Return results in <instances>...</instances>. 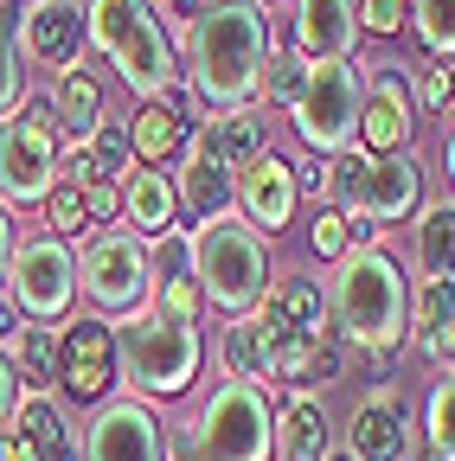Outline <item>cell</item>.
I'll use <instances>...</instances> for the list:
<instances>
[{
  "instance_id": "1",
  "label": "cell",
  "mask_w": 455,
  "mask_h": 461,
  "mask_svg": "<svg viewBox=\"0 0 455 461\" xmlns=\"http://www.w3.org/2000/svg\"><path fill=\"white\" fill-rule=\"evenodd\" d=\"M269 51L276 26L257 0H205L199 20H187V84L205 109H250Z\"/></svg>"
},
{
  "instance_id": "2",
  "label": "cell",
  "mask_w": 455,
  "mask_h": 461,
  "mask_svg": "<svg viewBox=\"0 0 455 461\" xmlns=\"http://www.w3.org/2000/svg\"><path fill=\"white\" fill-rule=\"evenodd\" d=\"M411 276L397 263L391 244L372 250H347L333 263V288H327V327L340 346L366 353L372 366L397 359L411 346Z\"/></svg>"
},
{
  "instance_id": "3",
  "label": "cell",
  "mask_w": 455,
  "mask_h": 461,
  "mask_svg": "<svg viewBox=\"0 0 455 461\" xmlns=\"http://www.w3.org/2000/svg\"><path fill=\"white\" fill-rule=\"evenodd\" d=\"M84 7V39L90 51L116 71L141 103H174L187 90L180 45L154 14V0H77Z\"/></svg>"
},
{
  "instance_id": "4",
  "label": "cell",
  "mask_w": 455,
  "mask_h": 461,
  "mask_svg": "<svg viewBox=\"0 0 455 461\" xmlns=\"http://www.w3.org/2000/svg\"><path fill=\"white\" fill-rule=\"evenodd\" d=\"M167 461H276V391L224 378L167 436Z\"/></svg>"
},
{
  "instance_id": "5",
  "label": "cell",
  "mask_w": 455,
  "mask_h": 461,
  "mask_svg": "<svg viewBox=\"0 0 455 461\" xmlns=\"http://www.w3.org/2000/svg\"><path fill=\"white\" fill-rule=\"evenodd\" d=\"M199 366H205V333L193 321H174L160 308H141V314L116 321V378H123V397H141V403L187 397L199 384Z\"/></svg>"
},
{
  "instance_id": "6",
  "label": "cell",
  "mask_w": 455,
  "mask_h": 461,
  "mask_svg": "<svg viewBox=\"0 0 455 461\" xmlns=\"http://www.w3.org/2000/svg\"><path fill=\"white\" fill-rule=\"evenodd\" d=\"M187 269H193V282H199V302L218 308L224 321L257 314L263 295H269V282H276L269 238H257L244 218L199 224V230H193V244H187Z\"/></svg>"
},
{
  "instance_id": "7",
  "label": "cell",
  "mask_w": 455,
  "mask_h": 461,
  "mask_svg": "<svg viewBox=\"0 0 455 461\" xmlns=\"http://www.w3.org/2000/svg\"><path fill=\"white\" fill-rule=\"evenodd\" d=\"M321 205H340L353 218H372L378 230L411 224L423 212V167L417 154H366L347 148L321 160Z\"/></svg>"
},
{
  "instance_id": "8",
  "label": "cell",
  "mask_w": 455,
  "mask_h": 461,
  "mask_svg": "<svg viewBox=\"0 0 455 461\" xmlns=\"http://www.w3.org/2000/svg\"><path fill=\"white\" fill-rule=\"evenodd\" d=\"M77 288H84L90 314L109 321V327L141 314V308H154V257H148V244L129 224L96 230V238L84 244V257H77Z\"/></svg>"
},
{
  "instance_id": "9",
  "label": "cell",
  "mask_w": 455,
  "mask_h": 461,
  "mask_svg": "<svg viewBox=\"0 0 455 461\" xmlns=\"http://www.w3.org/2000/svg\"><path fill=\"white\" fill-rule=\"evenodd\" d=\"M359 103H366V65H359V58L308 65V90H302L296 109H289L296 141L314 148L321 160L359 148Z\"/></svg>"
},
{
  "instance_id": "10",
  "label": "cell",
  "mask_w": 455,
  "mask_h": 461,
  "mask_svg": "<svg viewBox=\"0 0 455 461\" xmlns=\"http://www.w3.org/2000/svg\"><path fill=\"white\" fill-rule=\"evenodd\" d=\"M59 154H65V135L51 122L45 103H26L0 122V205L7 212H32L51 199L59 186Z\"/></svg>"
},
{
  "instance_id": "11",
  "label": "cell",
  "mask_w": 455,
  "mask_h": 461,
  "mask_svg": "<svg viewBox=\"0 0 455 461\" xmlns=\"http://www.w3.org/2000/svg\"><path fill=\"white\" fill-rule=\"evenodd\" d=\"M7 308L32 327H65L77 314V250L51 230H32L7 269Z\"/></svg>"
},
{
  "instance_id": "12",
  "label": "cell",
  "mask_w": 455,
  "mask_h": 461,
  "mask_svg": "<svg viewBox=\"0 0 455 461\" xmlns=\"http://www.w3.org/2000/svg\"><path fill=\"white\" fill-rule=\"evenodd\" d=\"M59 403H109L116 397V327L96 314H71L59 327Z\"/></svg>"
},
{
  "instance_id": "13",
  "label": "cell",
  "mask_w": 455,
  "mask_h": 461,
  "mask_svg": "<svg viewBox=\"0 0 455 461\" xmlns=\"http://www.w3.org/2000/svg\"><path fill=\"white\" fill-rule=\"evenodd\" d=\"M84 461H167V423L141 397H109L84 429Z\"/></svg>"
},
{
  "instance_id": "14",
  "label": "cell",
  "mask_w": 455,
  "mask_h": 461,
  "mask_svg": "<svg viewBox=\"0 0 455 461\" xmlns=\"http://www.w3.org/2000/svg\"><path fill=\"white\" fill-rule=\"evenodd\" d=\"M417 103L405 84V65H366V103H359V148L366 154H411Z\"/></svg>"
},
{
  "instance_id": "15",
  "label": "cell",
  "mask_w": 455,
  "mask_h": 461,
  "mask_svg": "<svg viewBox=\"0 0 455 461\" xmlns=\"http://www.w3.org/2000/svg\"><path fill=\"white\" fill-rule=\"evenodd\" d=\"M0 461H84V442L51 391H26L14 423L0 429Z\"/></svg>"
},
{
  "instance_id": "16",
  "label": "cell",
  "mask_w": 455,
  "mask_h": 461,
  "mask_svg": "<svg viewBox=\"0 0 455 461\" xmlns=\"http://www.w3.org/2000/svg\"><path fill=\"white\" fill-rule=\"evenodd\" d=\"M302 199V167L289 154H257L238 173V218L257 230V238H282Z\"/></svg>"
},
{
  "instance_id": "17",
  "label": "cell",
  "mask_w": 455,
  "mask_h": 461,
  "mask_svg": "<svg viewBox=\"0 0 455 461\" xmlns=\"http://www.w3.org/2000/svg\"><path fill=\"white\" fill-rule=\"evenodd\" d=\"M20 45H26V65L65 77L84 65V7L77 0H32V7H20Z\"/></svg>"
},
{
  "instance_id": "18",
  "label": "cell",
  "mask_w": 455,
  "mask_h": 461,
  "mask_svg": "<svg viewBox=\"0 0 455 461\" xmlns=\"http://www.w3.org/2000/svg\"><path fill=\"white\" fill-rule=\"evenodd\" d=\"M359 45V0H289V51L302 65H333Z\"/></svg>"
},
{
  "instance_id": "19",
  "label": "cell",
  "mask_w": 455,
  "mask_h": 461,
  "mask_svg": "<svg viewBox=\"0 0 455 461\" xmlns=\"http://www.w3.org/2000/svg\"><path fill=\"white\" fill-rule=\"evenodd\" d=\"M347 448L359 461H411V403L397 384H378L353 403L347 423Z\"/></svg>"
},
{
  "instance_id": "20",
  "label": "cell",
  "mask_w": 455,
  "mask_h": 461,
  "mask_svg": "<svg viewBox=\"0 0 455 461\" xmlns=\"http://www.w3.org/2000/svg\"><path fill=\"white\" fill-rule=\"evenodd\" d=\"M167 180H174V199L193 218V230L199 224H218V218H238V173H224L193 135L180 148V173H167Z\"/></svg>"
},
{
  "instance_id": "21",
  "label": "cell",
  "mask_w": 455,
  "mask_h": 461,
  "mask_svg": "<svg viewBox=\"0 0 455 461\" xmlns=\"http://www.w3.org/2000/svg\"><path fill=\"white\" fill-rule=\"evenodd\" d=\"M193 141L224 167V173H244L257 154H269V122L257 109H205L193 122Z\"/></svg>"
},
{
  "instance_id": "22",
  "label": "cell",
  "mask_w": 455,
  "mask_h": 461,
  "mask_svg": "<svg viewBox=\"0 0 455 461\" xmlns=\"http://www.w3.org/2000/svg\"><path fill=\"white\" fill-rule=\"evenodd\" d=\"M123 218L141 244H160L167 230L180 224V199H174V180H167L160 167H135L123 180Z\"/></svg>"
},
{
  "instance_id": "23",
  "label": "cell",
  "mask_w": 455,
  "mask_h": 461,
  "mask_svg": "<svg viewBox=\"0 0 455 461\" xmlns=\"http://www.w3.org/2000/svg\"><path fill=\"white\" fill-rule=\"evenodd\" d=\"M333 448V423H327V403L314 391H289L276 403V455L282 461H321Z\"/></svg>"
},
{
  "instance_id": "24",
  "label": "cell",
  "mask_w": 455,
  "mask_h": 461,
  "mask_svg": "<svg viewBox=\"0 0 455 461\" xmlns=\"http://www.w3.org/2000/svg\"><path fill=\"white\" fill-rule=\"evenodd\" d=\"M411 346L430 366H455V282L411 288Z\"/></svg>"
},
{
  "instance_id": "25",
  "label": "cell",
  "mask_w": 455,
  "mask_h": 461,
  "mask_svg": "<svg viewBox=\"0 0 455 461\" xmlns=\"http://www.w3.org/2000/svg\"><path fill=\"white\" fill-rule=\"evenodd\" d=\"M263 314H269L276 327H289V333H308V339H327V333H333V327H327V288H321L314 276H302V269H282V276L269 282Z\"/></svg>"
},
{
  "instance_id": "26",
  "label": "cell",
  "mask_w": 455,
  "mask_h": 461,
  "mask_svg": "<svg viewBox=\"0 0 455 461\" xmlns=\"http://www.w3.org/2000/svg\"><path fill=\"white\" fill-rule=\"evenodd\" d=\"M269 359H276V333H269L263 308L218 327V366H224V378H244V384L269 391Z\"/></svg>"
},
{
  "instance_id": "27",
  "label": "cell",
  "mask_w": 455,
  "mask_h": 461,
  "mask_svg": "<svg viewBox=\"0 0 455 461\" xmlns=\"http://www.w3.org/2000/svg\"><path fill=\"white\" fill-rule=\"evenodd\" d=\"M411 257L423 282H455V199H423L411 218Z\"/></svg>"
},
{
  "instance_id": "28",
  "label": "cell",
  "mask_w": 455,
  "mask_h": 461,
  "mask_svg": "<svg viewBox=\"0 0 455 461\" xmlns=\"http://www.w3.org/2000/svg\"><path fill=\"white\" fill-rule=\"evenodd\" d=\"M193 122H180V109L174 103H141L129 115V148H135V167H167V160H180Z\"/></svg>"
},
{
  "instance_id": "29",
  "label": "cell",
  "mask_w": 455,
  "mask_h": 461,
  "mask_svg": "<svg viewBox=\"0 0 455 461\" xmlns=\"http://www.w3.org/2000/svg\"><path fill=\"white\" fill-rule=\"evenodd\" d=\"M45 109H51V122H59L65 141H90L96 122H103V90H96V77L77 65V71H65V77H51Z\"/></svg>"
},
{
  "instance_id": "30",
  "label": "cell",
  "mask_w": 455,
  "mask_h": 461,
  "mask_svg": "<svg viewBox=\"0 0 455 461\" xmlns=\"http://www.w3.org/2000/svg\"><path fill=\"white\" fill-rule=\"evenodd\" d=\"M0 353L14 359V372H20L26 391H45L51 378H59V327H32V321H20V333L0 346Z\"/></svg>"
},
{
  "instance_id": "31",
  "label": "cell",
  "mask_w": 455,
  "mask_h": 461,
  "mask_svg": "<svg viewBox=\"0 0 455 461\" xmlns=\"http://www.w3.org/2000/svg\"><path fill=\"white\" fill-rule=\"evenodd\" d=\"M26 45H20V7L0 0V122L14 109H26Z\"/></svg>"
},
{
  "instance_id": "32",
  "label": "cell",
  "mask_w": 455,
  "mask_h": 461,
  "mask_svg": "<svg viewBox=\"0 0 455 461\" xmlns=\"http://www.w3.org/2000/svg\"><path fill=\"white\" fill-rule=\"evenodd\" d=\"M423 455L455 461V366H436L430 397H423Z\"/></svg>"
},
{
  "instance_id": "33",
  "label": "cell",
  "mask_w": 455,
  "mask_h": 461,
  "mask_svg": "<svg viewBox=\"0 0 455 461\" xmlns=\"http://www.w3.org/2000/svg\"><path fill=\"white\" fill-rule=\"evenodd\" d=\"M39 212H45V230H51V238H65V244H90V238H96V224H90V212H84V186H71V180L51 186V199H45Z\"/></svg>"
},
{
  "instance_id": "34",
  "label": "cell",
  "mask_w": 455,
  "mask_h": 461,
  "mask_svg": "<svg viewBox=\"0 0 455 461\" xmlns=\"http://www.w3.org/2000/svg\"><path fill=\"white\" fill-rule=\"evenodd\" d=\"M411 32L423 45V58H455V0H411Z\"/></svg>"
},
{
  "instance_id": "35",
  "label": "cell",
  "mask_w": 455,
  "mask_h": 461,
  "mask_svg": "<svg viewBox=\"0 0 455 461\" xmlns=\"http://www.w3.org/2000/svg\"><path fill=\"white\" fill-rule=\"evenodd\" d=\"M405 84H411V103L442 115L455 103V65H442V58H417V65H405Z\"/></svg>"
},
{
  "instance_id": "36",
  "label": "cell",
  "mask_w": 455,
  "mask_h": 461,
  "mask_svg": "<svg viewBox=\"0 0 455 461\" xmlns=\"http://www.w3.org/2000/svg\"><path fill=\"white\" fill-rule=\"evenodd\" d=\"M96 154V173H109V180H129L135 173V148H129V122H116V115H103L96 135L84 141Z\"/></svg>"
},
{
  "instance_id": "37",
  "label": "cell",
  "mask_w": 455,
  "mask_h": 461,
  "mask_svg": "<svg viewBox=\"0 0 455 461\" xmlns=\"http://www.w3.org/2000/svg\"><path fill=\"white\" fill-rule=\"evenodd\" d=\"M308 90V65L276 39V51H269V65H263V103H282V109H296V96Z\"/></svg>"
},
{
  "instance_id": "38",
  "label": "cell",
  "mask_w": 455,
  "mask_h": 461,
  "mask_svg": "<svg viewBox=\"0 0 455 461\" xmlns=\"http://www.w3.org/2000/svg\"><path fill=\"white\" fill-rule=\"evenodd\" d=\"M154 308L160 314H174V321H193L199 327V282H193V269H167V276H154Z\"/></svg>"
},
{
  "instance_id": "39",
  "label": "cell",
  "mask_w": 455,
  "mask_h": 461,
  "mask_svg": "<svg viewBox=\"0 0 455 461\" xmlns=\"http://www.w3.org/2000/svg\"><path fill=\"white\" fill-rule=\"evenodd\" d=\"M308 244H314V257L340 263V257L353 250V218L340 212V205H321V212H314V224H308Z\"/></svg>"
},
{
  "instance_id": "40",
  "label": "cell",
  "mask_w": 455,
  "mask_h": 461,
  "mask_svg": "<svg viewBox=\"0 0 455 461\" xmlns=\"http://www.w3.org/2000/svg\"><path fill=\"white\" fill-rule=\"evenodd\" d=\"M405 26H411V0H359V32L391 39V32H405Z\"/></svg>"
},
{
  "instance_id": "41",
  "label": "cell",
  "mask_w": 455,
  "mask_h": 461,
  "mask_svg": "<svg viewBox=\"0 0 455 461\" xmlns=\"http://www.w3.org/2000/svg\"><path fill=\"white\" fill-rule=\"evenodd\" d=\"M84 212H90V224H116L123 218V180H109V173L84 180Z\"/></svg>"
},
{
  "instance_id": "42",
  "label": "cell",
  "mask_w": 455,
  "mask_h": 461,
  "mask_svg": "<svg viewBox=\"0 0 455 461\" xmlns=\"http://www.w3.org/2000/svg\"><path fill=\"white\" fill-rule=\"evenodd\" d=\"M20 397H26V384H20V372H14V359L0 353V429L14 423V411H20Z\"/></svg>"
},
{
  "instance_id": "43",
  "label": "cell",
  "mask_w": 455,
  "mask_h": 461,
  "mask_svg": "<svg viewBox=\"0 0 455 461\" xmlns=\"http://www.w3.org/2000/svg\"><path fill=\"white\" fill-rule=\"evenodd\" d=\"M14 250H20V224H14V212L0 205V288H7V269H14Z\"/></svg>"
},
{
  "instance_id": "44",
  "label": "cell",
  "mask_w": 455,
  "mask_h": 461,
  "mask_svg": "<svg viewBox=\"0 0 455 461\" xmlns=\"http://www.w3.org/2000/svg\"><path fill=\"white\" fill-rule=\"evenodd\" d=\"M442 173H449V186H455V129H449V141H442Z\"/></svg>"
},
{
  "instance_id": "45",
  "label": "cell",
  "mask_w": 455,
  "mask_h": 461,
  "mask_svg": "<svg viewBox=\"0 0 455 461\" xmlns=\"http://www.w3.org/2000/svg\"><path fill=\"white\" fill-rule=\"evenodd\" d=\"M321 461H359V455H353V448H347V442H340V448H327V455H321Z\"/></svg>"
},
{
  "instance_id": "46",
  "label": "cell",
  "mask_w": 455,
  "mask_h": 461,
  "mask_svg": "<svg viewBox=\"0 0 455 461\" xmlns=\"http://www.w3.org/2000/svg\"><path fill=\"white\" fill-rule=\"evenodd\" d=\"M167 7H180V0H154V14H167Z\"/></svg>"
},
{
  "instance_id": "47",
  "label": "cell",
  "mask_w": 455,
  "mask_h": 461,
  "mask_svg": "<svg viewBox=\"0 0 455 461\" xmlns=\"http://www.w3.org/2000/svg\"><path fill=\"white\" fill-rule=\"evenodd\" d=\"M257 7H263V14H269V7H282V0H257Z\"/></svg>"
},
{
  "instance_id": "48",
  "label": "cell",
  "mask_w": 455,
  "mask_h": 461,
  "mask_svg": "<svg viewBox=\"0 0 455 461\" xmlns=\"http://www.w3.org/2000/svg\"><path fill=\"white\" fill-rule=\"evenodd\" d=\"M14 7H20V0H14ZM26 7H32V0H26Z\"/></svg>"
}]
</instances>
